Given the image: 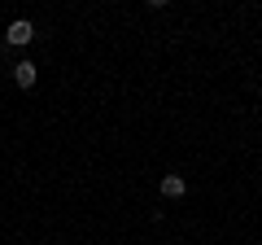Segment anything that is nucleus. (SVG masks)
<instances>
[{
	"label": "nucleus",
	"mask_w": 262,
	"mask_h": 245,
	"mask_svg": "<svg viewBox=\"0 0 262 245\" xmlns=\"http://www.w3.org/2000/svg\"><path fill=\"white\" fill-rule=\"evenodd\" d=\"M158 189H162V197H166V201H175V197H184V193H188V179L184 175H162Z\"/></svg>",
	"instance_id": "nucleus-2"
},
{
	"label": "nucleus",
	"mask_w": 262,
	"mask_h": 245,
	"mask_svg": "<svg viewBox=\"0 0 262 245\" xmlns=\"http://www.w3.org/2000/svg\"><path fill=\"white\" fill-rule=\"evenodd\" d=\"M35 79H39V70L31 66V62H18V66H13V84L18 88H35Z\"/></svg>",
	"instance_id": "nucleus-3"
},
{
	"label": "nucleus",
	"mask_w": 262,
	"mask_h": 245,
	"mask_svg": "<svg viewBox=\"0 0 262 245\" xmlns=\"http://www.w3.org/2000/svg\"><path fill=\"white\" fill-rule=\"evenodd\" d=\"M35 39V27H31L27 18H18V22H9V31H5V44H13V48H22V44H31Z\"/></svg>",
	"instance_id": "nucleus-1"
}]
</instances>
